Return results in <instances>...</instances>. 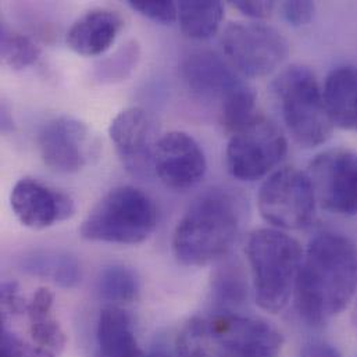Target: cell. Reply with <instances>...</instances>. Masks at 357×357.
I'll use <instances>...</instances> for the list:
<instances>
[{
	"mask_svg": "<svg viewBox=\"0 0 357 357\" xmlns=\"http://www.w3.org/2000/svg\"><path fill=\"white\" fill-rule=\"evenodd\" d=\"M54 296L50 289L39 288L26 303L29 321V357H59L67 344V337L53 316Z\"/></svg>",
	"mask_w": 357,
	"mask_h": 357,
	"instance_id": "cell-17",
	"label": "cell"
},
{
	"mask_svg": "<svg viewBox=\"0 0 357 357\" xmlns=\"http://www.w3.org/2000/svg\"><path fill=\"white\" fill-rule=\"evenodd\" d=\"M24 271L45 278L63 289H71L81 281L79 261L66 252H35L24 257Z\"/></svg>",
	"mask_w": 357,
	"mask_h": 357,
	"instance_id": "cell-20",
	"label": "cell"
},
{
	"mask_svg": "<svg viewBox=\"0 0 357 357\" xmlns=\"http://www.w3.org/2000/svg\"><path fill=\"white\" fill-rule=\"evenodd\" d=\"M98 292L102 299L110 303H131L139 298L141 281L132 268L123 264H113L100 271Z\"/></svg>",
	"mask_w": 357,
	"mask_h": 357,
	"instance_id": "cell-23",
	"label": "cell"
},
{
	"mask_svg": "<svg viewBox=\"0 0 357 357\" xmlns=\"http://www.w3.org/2000/svg\"><path fill=\"white\" fill-rule=\"evenodd\" d=\"M309 177L323 207L338 215H357V153L324 152L312 162Z\"/></svg>",
	"mask_w": 357,
	"mask_h": 357,
	"instance_id": "cell-12",
	"label": "cell"
},
{
	"mask_svg": "<svg viewBox=\"0 0 357 357\" xmlns=\"http://www.w3.org/2000/svg\"><path fill=\"white\" fill-rule=\"evenodd\" d=\"M128 6L138 11L141 15L158 22L170 25L178 20V4L174 1H148V0H131Z\"/></svg>",
	"mask_w": 357,
	"mask_h": 357,
	"instance_id": "cell-26",
	"label": "cell"
},
{
	"mask_svg": "<svg viewBox=\"0 0 357 357\" xmlns=\"http://www.w3.org/2000/svg\"><path fill=\"white\" fill-rule=\"evenodd\" d=\"M10 204L17 220L26 228L45 229L71 218L75 203L70 195L33 178L15 182Z\"/></svg>",
	"mask_w": 357,
	"mask_h": 357,
	"instance_id": "cell-14",
	"label": "cell"
},
{
	"mask_svg": "<svg viewBox=\"0 0 357 357\" xmlns=\"http://www.w3.org/2000/svg\"><path fill=\"white\" fill-rule=\"evenodd\" d=\"M245 215L243 200L229 189L211 188L188 207L173 235L179 263L202 267L221 260L235 245Z\"/></svg>",
	"mask_w": 357,
	"mask_h": 357,
	"instance_id": "cell-2",
	"label": "cell"
},
{
	"mask_svg": "<svg viewBox=\"0 0 357 357\" xmlns=\"http://www.w3.org/2000/svg\"><path fill=\"white\" fill-rule=\"evenodd\" d=\"M352 324H354V328H355V331L357 333V298L354 312H352Z\"/></svg>",
	"mask_w": 357,
	"mask_h": 357,
	"instance_id": "cell-34",
	"label": "cell"
},
{
	"mask_svg": "<svg viewBox=\"0 0 357 357\" xmlns=\"http://www.w3.org/2000/svg\"><path fill=\"white\" fill-rule=\"evenodd\" d=\"M257 204L261 217L277 229H302L314 220L317 196L309 174L285 167L263 182Z\"/></svg>",
	"mask_w": 357,
	"mask_h": 357,
	"instance_id": "cell-7",
	"label": "cell"
},
{
	"mask_svg": "<svg viewBox=\"0 0 357 357\" xmlns=\"http://www.w3.org/2000/svg\"><path fill=\"white\" fill-rule=\"evenodd\" d=\"M224 20L220 1H179L178 21L182 32L190 39H208L217 33Z\"/></svg>",
	"mask_w": 357,
	"mask_h": 357,
	"instance_id": "cell-22",
	"label": "cell"
},
{
	"mask_svg": "<svg viewBox=\"0 0 357 357\" xmlns=\"http://www.w3.org/2000/svg\"><path fill=\"white\" fill-rule=\"evenodd\" d=\"M139 47L137 42L126 43L113 56L106 59L98 68V79L102 82H114L126 79L137 67Z\"/></svg>",
	"mask_w": 357,
	"mask_h": 357,
	"instance_id": "cell-25",
	"label": "cell"
},
{
	"mask_svg": "<svg viewBox=\"0 0 357 357\" xmlns=\"http://www.w3.org/2000/svg\"><path fill=\"white\" fill-rule=\"evenodd\" d=\"M324 102L334 126L357 131V67L341 66L326 78Z\"/></svg>",
	"mask_w": 357,
	"mask_h": 357,
	"instance_id": "cell-19",
	"label": "cell"
},
{
	"mask_svg": "<svg viewBox=\"0 0 357 357\" xmlns=\"http://www.w3.org/2000/svg\"><path fill=\"white\" fill-rule=\"evenodd\" d=\"M248 296L246 274L239 263L227 261L215 270L210 288L213 313H238Z\"/></svg>",
	"mask_w": 357,
	"mask_h": 357,
	"instance_id": "cell-21",
	"label": "cell"
},
{
	"mask_svg": "<svg viewBox=\"0 0 357 357\" xmlns=\"http://www.w3.org/2000/svg\"><path fill=\"white\" fill-rule=\"evenodd\" d=\"M188 326L197 335L208 356H281L282 335L263 319L211 312L207 316L193 317Z\"/></svg>",
	"mask_w": 357,
	"mask_h": 357,
	"instance_id": "cell-6",
	"label": "cell"
},
{
	"mask_svg": "<svg viewBox=\"0 0 357 357\" xmlns=\"http://www.w3.org/2000/svg\"><path fill=\"white\" fill-rule=\"evenodd\" d=\"M1 301V320L6 321L8 317H15L26 312V303L21 298L20 288L14 281H4L0 288Z\"/></svg>",
	"mask_w": 357,
	"mask_h": 357,
	"instance_id": "cell-27",
	"label": "cell"
},
{
	"mask_svg": "<svg viewBox=\"0 0 357 357\" xmlns=\"http://www.w3.org/2000/svg\"><path fill=\"white\" fill-rule=\"evenodd\" d=\"M246 255L256 303L264 312H281L295 292L303 259L299 242L281 229L261 228L249 236Z\"/></svg>",
	"mask_w": 357,
	"mask_h": 357,
	"instance_id": "cell-3",
	"label": "cell"
},
{
	"mask_svg": "<svg viewBox=\"0 0 357 357\" xmlns=\"http://www.w3.org/2000/svg\"><path fill=\"white\" fill-rule=\"evenodd\" d=\"M288 142L281 130L257 116L235 131L227 145V170L239 181H257L271 173L287 156Z\"/></svg>",
	"mask_w": 357,
	"mask_h": 357,
	"instance_id": "cell-8",
	"label": "cell"
},
{
	"mask_svg": "<svg viewBox=\"0 0 357 357\" xmlns=\"http://www.w3.org/2000/svg\"><path fill=\"white\" fill-rule=\"evenodd\" d=\"M93 357H146L138 344L132 319L124 309L109 306L99 313Z\"/></svg>",
	"mask_w": 357,
	"mask_h": 357,
	"instance_id": "cell-18",
	"label": "cell"
},
{
	"mask_svg": "<svg viewBox=\"0 0 357 357\" xmlns=\"http://www.w3.org/2000/svg\"><path fill=\"white\" fill-rule=\"evenodd\" d=\"M123 26L124 20L117 11L93 8L70 26L66 40L81 56H100L114 45Z\"/></svg>",
	"mask_w": 357,
	"mask_h": 357,
	"instance_id": "cell-16",
	"label": "cell"
},
{
	"mask_svg": "<svg viewBox=\"0 0 357 357\" xmlns=\"http://www.w3.org/2000/svg\"><path fill=\"white\" fill-rule=\"evenodd\" d=\"M299 357H342L338 348L324 341H314L303 347Z\"/></svg>",
	"mask_w": 357,
	"mask_h": 357,
	"instance_id": "cell-31",
	"label": "cell"
},
{
	"mask_svg": "<svg viewBox=\"0 0 357 357\" xmlns=\"http://www.w3.org/2000/svg\"><path fill=\"white\" fill-rule=\"evenodd\" d=\"M38 148L43 163L61 174L84 170L96 151L86 124L68 116L56 117L40 130Z\"/></svg>",
	"mask_w": 357,
	"mask_h": 357,
	"instance_id": "cell-11",
	"label": "cell"
},
{
	"mask_svg": "<svg viewBox=\"0 0 357 357\" xmlns=\"http://www.w3.org/2000/svg\"><path fill=\"white\" fill-rule=\"evenodd\" d=\"M221 43L231 66L250 78L271 74L289 54L284 35L263 22H231L224 29Z\"/></svg>",
	"mask_w": 357,
	"mask_h": 357,
	"instance_id": "cell-9",
	"label": "cell"
},
{
	"mask_svg": "<svg viewBox=\"0 0 357 357\" xmlns=\"http://www.w3.org/2000/svg\"><path fill=\"white\" fill-rule=\"evenodd\" d=\"M181 77L199 99L222 105L245 84L235 68L221 56L208 50L193 52L181 64Z\"/></svg>",
	"mask_w": 357,
	"mask_h": 357,
	"instance_id": "cell-15",
	"label": "cell"
},
{
	"mask_svg": "<svg viewBox=\"0 0 357 357\" xmlns=\"http://www.w3.org/2000/svg\"><path fill=\"white\" fill-rule=\"evenodd\" d=\"M189 357H210L207 354H197V355H193V356Z\"/></svg>",
	"mask_w": 357,
	"mask_h": 357,
	"instance_id": "cell-35",
	"label": "cell"
},
{
	"mask_svg": "<svg viewBox=\"0 0 357 357\" xmlns=\"http://www.w3.org/2000/svg\"><path fill=\"white\" fill-rule=\"evenodd\" d=\"M357 294V246L345 235L321 232L303 252L295 285V306L310 327L341 314Z\"/></svg>",
	"mask_w": 357,
	"mask_h": 357,
	"instance_id": "cell-1",
	"label": "cell"
},
{
	"mask_svg": "<svg viewBox=\"0 0 357 357\" xmlns=\"http://www.w3.org/2000/svg\"><path fill=\"white\" fill-rule=\"evenodd\" d=\"M232 6L236 10H239L242 14L253 20H261L268 17L275 7L274 1H243V0L234 1Z\"/></svg>",
	"mask_w": 357,
	"mask_h": 357,
	"instance_id": "cell-30",
	"label": "cell"
},
{
	"mask_svg": "<svg viewBox=\"0 0 357 357\" xmlns=\"http://www.w3.org/2000/svg\"><path fill=\"white\" fill-rule=\"evenodd\" d=\"M0 119H1V131L3 132H8L13 130V119H11V114H10V110L6 105L1 106V114H0Z\"/></svg>",
	"mask_w": 357,
	"mask_h": 357,
	"instance_id": "cell-32",
	"label": "cell"
},
{
	"mask_svg": "<svg viewBox=\"0 0 357 357\" xmlns=\"http://www.w3.org/2000/svg\"><path fill=\"white\" fill-rule=\"evenodd\" d=\"M316 13V4L313 1H285L282 4V14L287 22L292 26L307 25Z\"/></svg>",
	"mask_w": 357,
	"mask_h": 357,
	"instance_id": "cell-28",
	"label": "cell"
},
{
	"mask_svg": "<svg viewBox=\"0 0 357 357\" xmlns=\"http://www.w3.org/2000/svg\"><path fill=\"white\" fill-rule=\"evenodd\" d=\"M0 54L4 64L18 71L35 64L40 57V49L32 39L1 22Z\"/></svg>",
	"mask_w": 357,
	"mask_h": 357,
	"instance_id": "cell-24",
	"label": "cell"
},
{
	"mask_svg": "<svg viewBox=\"0 0 357 357\" xmlns=\"http://www.w3.org/2000/svg\"><path fill=\"white\" fill-rule=\"evenodd\" d=\"M282 120L292 138L303 148L326 144L334 124L316 75L305 66L285 68L271 84Z\"/></svg>",
	"mask_w": 357,
	"mask_h": 357,
	"instance_id": "cell-5",
	"label": "cell"
},
{
	"mask_svg": "<svg viewBox=\"0 0 357 357\" xmlns=\"http://www.w3.org/2000/svg\"><path fill=\"white\" fill-rule=\"evenodd\" d=\"M158 225L155 202L141 189L124 185L107 192L81 225V236L92 242L139 245Z\"/></svg>",
	"mask_w": 357,
	"mask_h": 357,
	"instance_id": "cell-4",
	"label": "cell"
},
{
	"mask_svg": "<svg viewBox=\"0 0 357 357\" xmlns=\"http://www.w3.org/2000/svg\"><path fill=\"white\" fill-rule=\"evenodd\" d=\"M207 162L203 149L186 132L160 137L155 152V176L172 189L188 190L204 178Z\"/></svg>",
	"mask_w": 357,
	"mask_h": 357,
	"instance_id": "cell-13",
	"label": "cell"
},
{
	"mask_svg": "<svg viewBox=\"0 0 357 357\" xmlns=\"http://www.w3.org/2000/svg\"><path fill=\"white\" fill-rule=\"evenodd\" d=\"M0 357H29V347L10 331L6 324L1 326L0 333Z\"/></svg>",
	"mask_w": 357,
	"mask_h": 357,
	"instance_id": "cell-29",
	"label": "cell"
},
{
	"mask_svg": "<svg viewBox=\"0 0 357 357\" xmlns=\"http://www.w3.org/2000/svg\"><path fill=\"white\" fill-rule=\"evenodd\" d=\"M110 139L126 170L137 178L155 176L158 124L142 107H130L119 113L109 128Z\"/></svg>",
	"mask_w": 357,
	"mask_h": 357,
	"instance_id": "cell-10",
	"label": "cell"
},
{
	"mask_svg": "<svg viewBox=\"0 0 357 357\" xmlns=\"http://www.w3.org/2000/svg\"><path fill=\"white\" fill-rule=\"evenodd\" d=\"M146 357H173L172 356V354L163 347V345H158V347H155L152 351H151V354L148 355Z\"/></svg>",
	"mask_w": 357,
	"mask_h": 357,
	"instance_id": "cell-33",
	"label": "cell"
}]
</instances>
